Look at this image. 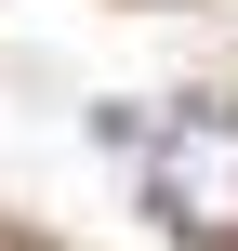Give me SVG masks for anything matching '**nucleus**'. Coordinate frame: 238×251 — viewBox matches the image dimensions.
Returning <instances> with one entry per match:
<instances>
[{"label": "nucleus", "instance_id": "obj_1", "mask_svg": "<svg viewBox=\"0 0 238 251\" xmlns=\"http://www.w3.org/2000/svg\"><path fill=\"white\" fill-rule=\"evenodd\" d=\"M146 199L185 238H238V106H172L146 146Z\"/></svg>", "mask_w": 238, "mask_h": 251}]
</instances>
